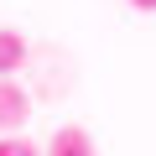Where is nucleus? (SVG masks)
Masks as SVG:
<instances>
[{
	"mask_svg": "<svg viewBox=\"0 0 156 156\" xmlns=\"http://www.w3.org/2000/svg\"><path fill=\"white\" fill-rule=\"evenodd\" d=\"M31 120V94L16 83V78H0V135H11Z\"/></svg>",
	"mask_w": 156,
	"mask_h": 156,
	"instance_id": "obj_1",
	"label": "nucleus"
},
{
	"mask_svg": "<svg viewBox=\"0 0 156 156\" xmlns=\"http://www.w3.org/2000/svg\"><path fill=\"white\" fill-rule=\"evenodd\" d=\"M42 156H94V135L83 125H57Z\"/></svg>",
	"mask_w": 156,
	"mask_h": 156,
	"instance_id": "obj_2",
	"label": "nucleus"
},
{
	"mask_svg": "<svg viewBox=\"0 0 156 156\" xmlns=\"http://www.w3.org/2000/svg\"><path fill=\"white\" fill-rule=\"evenodd\" d=\"M26 57H31L26 37H21V31H11V26H0V78L21 73V68H26Z\"/></svg>",
	"mask_w": 156,
	"mask_h": 156,
	"instance_id": "obj_3",
	"label": "nucleus"
},
{
	"mask_svg": "<svg viewBox=\"0 0 156 156\" xmlns=\"http://www.w3.org/2000/svg\"><path fill=\"white\" fill-rule=\"evenodd\" d=\"M0 156H42V146H31L26 135H0Z\"/></svg>",
	"mask_w": 156,
	"mask_h": 156,
	"instance_id": "obj_4",
	"label": "nucleus"
},
{
	"mask_svg": "<svg viewBox=\"0 0 156 156\" xmlns=\"http://www.w3.org/2000/svg\"><path fill=\"white\" fill-rule=\"evenodd\" d=\"M130 5H135V11H156V0H130Z\"/></svg>",
	"mask_w": 156,
	"mask_h": 156,
	"instance_id": "obj_5",
	"label": "nucleus"
}]
</instances>
